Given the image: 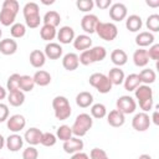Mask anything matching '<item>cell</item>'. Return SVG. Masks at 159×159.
<instances>
[{
	"label": "cell",
	"mask_w": 159,
	"mask_h": 159,
	"mask_svg": "<svg viewBox=\"0 0 159 159\" xmlns=\"http://www.w3.org/2000/svg\"><path fill=\"white\" fill-rule=\"evenodd\" d=\"M30 63L35 68H41L46 62V56L41 50H32L30 52Z\"/></svg>",
	"instance_id": "obj_26"
},
{
	"label": "cell",
	"mask_w": 159,
	"mask_h": 159,
	"mask_svg": "<svg viewBox=\"0 0 159 159\" xmlns=\"http://www.w3.org/2000/svg\"><path fill=\"white\" fill-rule=\"evenodd\" d=\"M107 122H108L109 125H112L114 128H118V127H122L124 124L125 116L123 113H120L118 109H113L107 114Z\"/></svg>",
	"instance_id": "obj_19"
},
{
	"label": "cell",
	"mask_w": 159,
	"mask_h": 159,
	"mask_svg": "<svg viewBox=\"0 0 159 159\" xmlns=\"http://www.w3.org/2000/svg\"><path fill=\"white\" fill-rule=\"evenodd\" d=\"M128 15L127 6L123 2H114L109 7V17L113 21H123Z\"/></svg>",
	"instance_id": "obj_9"
},
{
	"label": "cell",
	"mask_w": 159,
	"mask_h": 159,
	"mask_svg": "<svg viewBox=\"0 0 159 159\" xmlns=\"http://www.w3.org/2000/svg\"><path fill=\"white\" fill-rule=\"evenodd\" d=\"M94 32L104 41H113L118 35V27L113 22L98 21Z\"/></svg>",
	"instance_id": "obj_6"
},
{
	"label": "cell",
	"mask_w": 159,
	"mask_h": 159,
	"mask_svg": "<svg viewBox=\"0 0 159 159\" xmlns=\"http://www.w3.org/2000/svg\"><path fill=\"white\" fill-rule=\"evenodd\" d=\"M70 159H89V155L83 153V152H78V153L72 154V157Z\"/></svg>",
	"instance_id": "obj_50"
},
{
	"label": "cell",
	"mask_w": 159,
	"mask_h": 159,
	"mask_svg": "<svg viewBox=\"0 0 159 159\" xmlns=\"http://www.w3.org/2000/svg\"><path fill=\"white\" fill-rule=\"evenodd\" d=\"M98 17L94 14H86L81 20V27L86 34H93L96 31V26L98 24Z\"/></svg>",
	"instance_id": "obj_11"
},
{
	"label": "cell",
	"mask_w": 159,
	"mask_h": 159,
	"mask_svg": "<svg viewBox=\"0 0 159 159\" xmlns=\"http://www.w3.org/2000/svg\"><path fill=\"white\" fill-rule=\"evenodd\" d=\"M35 87V82H34V78L29 75H22L21 78H20V91H22L24 93L25 92H31Z\"/></svg>",
	"instance_id": "obj_37"
},
{
	"label": "cell",
	"mask_w": 159,
	"mask_h": 159,
	"mask_svg": "<svg viewBox=\"0 0 159 159\" xmlns=\"http://www.w3.org/2000/svg\"><path fill=\"white\" fill-rule=\"evenodd\" d=\"M2 7L12 10L15 12H19V10H20V5H19V2L16 0H5L2 2Z\"/></svg>",
	"instance_id": "obj_47"
},
{
	"label": "cell",
	"mask_w": 159,
	"mask_h": 159,
	"mask_svg": "<svg viewBox=\"0 0 159 159\" xmlns=\"http://www.w3.org/2000/svg\"><path fill=\"white\" fill-rule=\"evenodd\" d=\"M88 52V56H89V61H91V65L94 63V62H99V61H103L107 56V51L103 46H93L91 48L87 50Z\"/></svg>",
	"instance_id": "obj_18"
},
{
	"label": "cell",
	"mask_w": 159,
	"mask_h": 159,
	"mask_svg": "<svg viewBox=\"0 0 159 159\" xmlns=\"http://www.w3.org/2000/svg\"><path fill=\"white\" fill-rule=\"evenodd\" d=\"M1 36H2V31H1V29H0V39H1Z\"/></svg>",
	"instance_id": "obj_56"
},
{
	"label": "cell",
	"mask_w": 159,
	"mask_h": 159,
	"mask_svg": "<svg viewBox=\"0 0 159 159\" xmlns=\"http://www.w3.org/2000/svg\"><path fill=\"white\" fill-rule=\"evenodd\" d=\"M83 147H84L83 140L80 139V138H77V137H72L68 140L63 142V150L67 154H75V153L82 152Z\"/></svg>",
	"instance_id": "obj_12"
},
{
	"label": "cell",
	"mask_w": 159,
	"mask_h": 159,
	"mask_svg": "<svg viewBox=\"0 0 159 159\" xmlns=\"http://www.w3.org/2000/svg\"><path fill=\"white\" fill-rule=\"evenodd\" d=\"M135 99L139 103V107L143 112H149L153 108L154 101H153V89L147 84H139L134 89Z\"/></svg>",
	"instance_id": "obj_1"
},
{
	"label": "cell",
	"mask_w": 159,
	"mask_h": 159,
	"mask_svg": "<svg viewBox=\"0 0 159 159\" xmlns=\"http://www.w3.org/2000/svg\"><path fill=\"white\" fill-rule=\"evenodd\" d=\"M56 35H57V30H56V27H53V26L42 25L41 29H40V36H41V39L45 40V41L51 42V41L56 37Z\"/></svg>",
	"instance_id": "obj_35"
},
{
	"label": "cell",
	"mask_w": 159,
	"mask_h": 159,
	"mask_svg": "<svg viewBox=\"0 0 159 159\" xmlns=\"http://www.w3.org/2000/svg\"><path fill=\"white\" fill-rule=\"evenodd\" d=\"M5 145L10 152H19L24 145V138L17 133H12L5 139Z\"/></svg>",
	"instance_id": "obj_15"
},
{
	"label": "cell",
	"mask_w": 159,
	"mask_h": 159,
	"mask_svg": "<svg viewBox=\"0 0 159 159\" xmlns=\"http://www.w3.org/2000/svg\"><path fill=\"white\" fill-rule=\"evenodd\" d=\"M22 12H24L25 24H26L27 27L36 29V27L40 26L42 19L40 16V7L36 2H34V1L26 2L24 9H22Z\"/></svg>",
	"instance_id": "obj_2"
},
{
	"label": "cell",
	"mask_w": 159,
	"mask_h": 159,
	"mask_svg": "<svg viewBox=\"0 0 159 159\" xmlns=\"http://www.w3.org/2000/svg\"><path fill=\"white\" fill-rule=\"evenodd\" d=\"M4 145H5V138L0 134V150L4 148Z\"/></svg>",
	"instance_id": "obj_54"
},
{
	"label": "cell",
	"mask_w": 159,
	"mask_h": 159,
	"mask_svg": "<svg viewBox=\"0 0 159 159\" xmlns=\"http://www.w3.org/2000/svg\"><path fill=\"white\" fill-rule=\"evenodd\" d=\"M1 159H2V158H1Z\"/></svg>",
	"instance_id": "obj_58"
},
{
	"label": "cell",
	"mask_w": 159,
	"mask_h": 159,
	"mask_svg": "<svg viewBox=\"0 0 159 159\" xmlns=\"http://www.w3.org/2000/svg\"><path fill=\"white\" fill-rule=\"evenodd\" d=\"M39 158V152L35 147L30 145L24 149L22 152V159H37Z\"/></svg>",
	"instance_id": "obj_44"
},
{
	"label": "cell",
	"mask_w": 159,
	"mask_h": 159,
	"mask_svg": "<svg viewBox=\"0 0 159 159\" xmlns=\"http://www.w3.org/2000/svg\"><path fill=\"white\" fill-rule=\"evenodd\" d=\"M93 125V119L88 113H81L76 117L71 129H72V134L77 138H81L83 135L87 134V132L92 128Z\"/></svg>",
	"instance_id": "obj_3"
},
{
	"label": "cell",
	"mask_w": 159,
	"mask_h": 159,
	"mask_svg": "<svg viewBox=\"0 0 159 159\" xmlns=\"http://www.w3.org/2000/svg\"><path fill=\"white\" fill-rule=\"evenodd\" d=\"M145 26L149 30V32H158L159 31V15L158 14H152L147 17Z\"/></svg>",
	"instance_id": "obj_40"
},
{
	"label": "cell",
	"mask_w": 159,
	"mask_h": 159,
	"mask_svg": "<svg viewBox=\"0 0 159 159\" xmlns=\"http://www.w3.org/2000/svg\"><path fill=\"white\" fill-rule=\"evenodd\" d=\"M76 104L81 108H88L93 104V94L87 91H82L76 96Z\"/></svg>",
	"instance_id": "obj_27"
},
{
	"label": "cell",
	"mask_w": 159,
	"mask_h": 159,
	"mask_svg": "<svg viewBox=\"0 0 159 159\" xmlns=\"http://www.w3.org/2000/svg\"><path fill=\"white\" fill-rule=\"evenodd\" d=\"M133 62L137 67H145L149 63L148 52L144 48H138L133 53Z\"/></svg>",
	"instance_id": "obj_29"
},
{
	"label": "cell",
	"mask_w": 159,
	"mask_h": 159,
	"mask_svg": "<svg viewBox=\"0 0 159 159\" xmlns=\"http://www.w3.org/2000/svg\"><path fill=\"white\" fill-rule=\"evenodd\" d=\"M154 40H155L154 35L149 31H142L135 36V43L140 48L147 47V46H152L154 43Z\"/></svg>",
	"instance_id": "obj_22"
},
{
	"label": "cell",
	"mask_w": 159,
	"mask_h": 159,
	"mask_svg": "<svg viewBox=\"0 0 159 159\" xmlns=\"http://www.w3.org/2000/svg\"><path fill=\"white\" fill-rule=\"evenodd\" d=\"M7 97V93H6V88H4L2 86H0V102L2 99H5Z\"/></svg>",
	"instance_id": "obj_52"
},
{
	"label": "cell",
	"mask_w": 159,
	"mask_h": 159,
	"mask_svg": "<svg viewBox=\"0 0 159 159\" xmlns=\"http://www.w3.org/2000/svg\"><path fill=\"white\" fill-rule=\"evenodd\" d=\"M76 6L82 12H89L93 9L94 2L92 0H77L76 1Z\"/></svg>",
	"instance_id": "obj_43"
},
{
	"label": "cell",
	"mask_w": 159,
	"mask_h": 159,
	"mask_svg": "<svg viewBox=\"0 0 159 159\" xmlns=\"http://www.w3.org/2000/svg\"><path fill=\"white\" fill-rule=\"evenodd\" d=\"M106 159H109V158H106Z\"/></svg>",
	"instance_id": "obj_57"
},
{
	"label": "cell",
	"mask_w": 159,
	"mask_h": 159,
	"mask_svg": "<svg viewBox=\"0 0 159 159\" xmlns=\"http://www.w3.org/2000/svg\"><path fill=\"white\" fill-rule=\"evenodd\" d=\"M10 34L14 39H21L25 36L26 34V25L21 24V22H15L11 27H10Z\"/></svg>",
	"instance_id": "obj_41"
},
{
	"label": "cell",
	"mask_w": 159,
	"mask_h": 159,
	"mask_svg": "<svg viewBox=\"0 0 159 159\" xmlns=\"http://www.w3.org/2000/svg\"><path fill=\"white\" fill-rule=\"evenodd\" d=\"M7 102L12 107H20L25 102V93L22 91H20V89L19 91H14V92H9Z\"/></svg>",
	"instance_id": "obj_33"
},
{
	"label": "cell",
	"mask_w": 159,
	"mask_h": 159,
	"mask_svg": "<svg viewBox=\"0 0 159 159\" xmlns=\"http://www.w3.org/2000/svg\"><path fill=\"white\" fill-rule=\"evenodd\" d=\"M57 40L60 41V43L62 45H67L73 42L76 35H75V30L71 26H62L60 27V30L57 31Z\"/></svg>",
	"instance_id": "obj_13"
},
{
	"label": "cell",
	"mask_w": 159,
	"mask_h": 159,
	"mask_svg": "<svg viewBox=\"0 0 159 159\" xmlns=\"http://www.w3.org/2000/svg\"><path fill=\"white\" fill-rule=\"evenodd\" d=\"M147 5H148V6H152V7H158V6H159V0H155V1L147 0Z\"/></svg>",
	"instance_id": "obj_53"
},
{
	"label": "cell",
	"mask_w": 159,
	"mask_h": 159,
	"mask_svg": "<svg viewBox=\"0 0 159 159\" xmlns=\"http://www.w3.org/2000/svg\"><path fill=\"white\" fill-rule=\"evenodd\" d=\"M16 15H17V12H15L12 10H9V9H5V7H1V11H0V24L2 26H12L15 24Z\"/></svg>",
	"instance_id": "obj_28"
},
{
	"label": "cell",
	"mask_w": 159,
	"mask_h": 159,
	"mask_svg": "<svg viewBox=\"0 0 159 159\" xmlns=\"http://www.w3.org/2000/svg\"><path fill=\"white\" fill-rule=\"evenodd\" d=\"M42 22H43V25H50V26L57 27L60 25V22H61V16H60V14L57 11L50 10L43 15Z\"/></svg>",
	"instance_id": "obj_32"
},
{
	"label": "cell",
	"mask_w": 159,
	"mask_h": 159,
	"mask_svg": "<svg viewBox=\"0 0 159 159\" xmlns=\"http://www.w3.org/2000/svg\"><path fill=\"white\" fill-rule=\"evenodd\" d=\"M116 106H117L116 109H118V111H119L120 113H123L124 116H125V114H132V113H134L135 109H137V102H135V99H134L133 97H130V96H127V94L120 96V97L117 99Z\"/></svg>",
	"instance_id": "obj_7"
},
{
	"label": "cell",
	"mask_w": 159,
	"mask_h": 159,
	"mask_svg": "<svg viewBox=\"0 0 159 159\" xmlns=\"http://www.w3.org/2000/svg\"><path fill=\"white\" fill-rule=\"evenodd\" d=\"M6 125H7V129L12 133H19L21 132L25 125H26V119L24 116L21 114H14V116H10L6 120Z\"/></svg>",
	"instance_id": "obj_10"
},
{
	"label": "cell",
	"mask_w": 159,
	"mask_h": 159,
	"mask_svg": "<svg viewBox=\"0 0 159 159\" xmlns=\"http://www.w3.org/2000/svg\"><path fill=\"white\" fill-rule=\"evenodd\" d=\"M32 78H34L35 84H37L40 87H45V86H48L51 83V75L45 70L36 71L35 75L32 76Z\"/></svg>",
	"instance_id": "obj_30"
},
{
	"label": "cell",
	"mask_w": 159,
	"mask_h": 159,
	"mask_svg": "<svg viewBox=\"0 0 159 159\" xmlns=\"http://www.w3.org/2000/svg\"><path fill=\"white\" fill-rule=\"evenodd\" d=\"M56 142H57V138H56V135L53 133L45 132V133H42V138H41V143L40 144L43 145V147L50 148V147H53L56 144Z\"/></svg>",
	"instance_id": "obj_42"
},
{
	"label": "cell",
	"mask_w": 159,
	"mask_h": 159,
	"mask_svg": "<svg viewBox=\"0 0 159 159\" xmlns=\"http://www.w3.org/2000/svg\"><path fill=\"white\" fill-rule=\"evenodd\" d=\"M88 82L92 87H94L99 93L102 94H106L108 92H111L112 89V83L111 81L108 80L107 75L104 73H101V72H96V73H92L88 78Z\"/></svg>",
	"instance_id": "obj_5"
},
{
	"label": "cell",
	"mask_w": 159,
	"mask_h": 159,
	"mask_svg": "<svg viewBox=\"0 0 159 159\" xmlns=\"http://www.w3.org/2000/svg\"><path fill=\"white\" fill-rule=\"evenodd\" d=\"M42 133H43V132H41L39 128L32 127V128H30V129H27V130L25 132V134H24V139H25L26 143H29L30 145L35 147V145H37V144L41 143Z\"/></svg>",
	"instance_id": "obj_16"
},
{
	"label": "cell",
	"mask_w": 159,
	"mask_h": 159,
	"mask_svg": "<svg viewBox=\"0 0 159 159\" xmlns=\"http://www.w3.org/2000/svg\"><path fill=\"white\" fill-rule=\"evenodd\" d=\"M17 51V42L14 39H4L0 40V52L5 56L14 55Z\"/></svg>",
	"instance_id": "obj_20"
},
{
	"label": "cell",
	"mask_w": 159,
	"mask_h": 159,
	"mask_svg": "<svg viewBox=\"0 0 159 159\" xmlns=\"http://www.w3.org/2000/svg\"><path fill=\"white\" fill-rule=\"evenodd\" d=\"M107 116V108L103 103H94L91 106V117L96 119L104 118Z\"/></svg>",
	"instance_id": "obj_36"
},
{
	"label": "cell",
	"mask_w": 159,
	"mask_h": 159,
	"mask_svg": "<svg viewBox=\"0 0 159 159\" xmlns=\"http://www.w3.org/2000/svg\"><path fill=\"white\" fill-rule=\"evenodd\" d=\"M72 129H71V127L70 125H67V124H62V125H60L58 128H57V133H56V138L57 139H60V140H62V142H66V140H68L70 138H72Z\"/></svg>",
	"instance_id": "obj_39"
},
{
	"label": "cell",
	"mask_w": 159,
	"mask_h": 159,
	"mask_svg": "<svg viewBox=\"0 0 159 159\" xmlns=\"http://www.w3.org/2000/svg\"><path fill=\"white\" fill-rule=\"evenodd\" d=\"M20 78L21 75L19 73H12L6 82V91L9 92H14V91H19L20 89Z\"/></svg>",
	"instance_id": "obj_38"
},
{
	"label": "cell",
	"mask_w": 159,
	"mask_h": 159,
	"mask_svg": "<svg viewBox=\"0 0 159 159\" xmlns=\"http://www.w3.org/2000/svg\"><path fill=\"white\" fill-rule=\"evenodd\" d=\"M150 120H153V123H154L155 125H159V113H158V111H157V109L153 112V116H152Z\"/></svg>",
	"instance_id": "obj_51"
},
{
	"label": "cell",
	"mask_w": 159,
	"mask_h": 159,
	"mask_svg": "<svg viewBox=\"0 0 159 159\" xmlns=\"http://www.w3.org/2000/svg\"><path fill=\"white\" fill-rule=\"evenodd\" d=\"M52 108H53L55 117L58 120L67 119L71 116V113H72L70 102H68V99L65 96H56L52 99Z\"/></svg>",
	"instance_id": "obj_4"
},
{
	"label": "cell",
	"mask_w": 159,
	"mask_h": 159,
	"mask_svg": "<svg viewBox=\"0 0 159 159\" xmlns=\"http://www.w3.org/2000/svg\"><path fill=\"white\" fill-rule=\"evenodd\" d=\"M62 66L67 71H75L80 66L78 55L75 52H68L62 57Z\"/></svg>",
	"instance_id": "obj_17"
},
{
	"label": "cell",
	"mask_w": 159,
	"mask_h": 159,
	"mask_svg": "<svg viewBox=\"0 0 159 159\" xmlns=\"http://www.w3.org/2000/svg\"><path fill=\"white\" fill-rule=\"evenodd\" d=\"M7 118H9V107L7 104L0 102V123L7 120Z\"/></svg>",
	"instance_id": "obj_48"
},
{
	"label": "cell",
	"mask_w": 159,
	"mask_h": 159,
	"mask_svg": "<svg viewBox=\"0 0 159 159\" xmlns=\"http://www.w3.org/2000/svg\"><path fill=\"white\" fill-rule=\"evenodd\" d=\"M46 58H50V60H58L62 53H63V48L60 43L57 42H48L46 46H45V51H43Z\"/></svg>",
	"instance_id": "obj_14"
},
{
	"label": "cell",
	"mask_w": 159,
	"mask_h": 159,
	"mask_svg": "<svg viewBox=\"0 0 159 159\" xmlns=\"http://www.w3.org/2000/svg\"><path fill=\"white\" fill-rule=\"evenodd\" d=\"M138 159H153V158L149 154H142V155L138 157Z\"/></svg>",
	"instance_id": "obj_55"
},
{
	"label": "cell",
	"mask_w": 159,
	"mask_h": 159,
	"mask_svg": "<svg viewBox=\"0 0 159 159\" xmlns=\"http://www.w3.org/2000/svg\"><path fill=\"white\" fill-rule=\"evenodd\" d=\"M108 158L106 150L101 149V148H93L89 153V159H106Z\"/></svg>",
	"instance_id": "obj_45"
},
{
	"label": "cell",
	"mask_w": 159,
	"mask_h": 159,
	"mask_svg": "<svg viewBox=\"0 0 159 159\" xmlns=\"http://www.w3.org/2000/svg\"><path fill=\"white\" fill-rule=\"evenodd\" d=\"M107 77L111 81L112 86H119V84L123 83V81L125 78V75H124L123 70H120V67H113V68L109 70Z\"/></svg>",
	"instance_id": "obj_24"
},
{
	"label": "cell",
	"mask_w": 159,
	"mask_h": 159,
	"mask_svg": "<svg viewBox=\"0 0 159 159\" xmlns=\"http://www.w3.org/2000/svg\"><path fill=\"white\" fill-rule=\"evenodd\" d=\"M72 43H73V47L76 50H78V51H86V50L91 48V46H92V39L88 35L83 34V35L76 36Z\"/></svg>",
	"instance_id": "obj_21"
},
{
	"label": "cell",
	"mask_w": 159,
	"mask_h": 159,
	"mask_svg": "<svg viewBox=\"0 0 159 159\" xmlns=\"http://www.w3.org/2000/svg\"><path fill=\"white\" fill-rule=\"evenodd\" d=\"M150 117L148 113L145 112H139L137 113L133 119H132V127L137 130V132H145L147 129H149L150 127Z\"/></svg>",
	"instance_id": "obj_8"
},
{
	"label": "cell",
	"mask_w": 159,
	"mask_h": 159,
	"mask_svg": "<svg viewBox=\"0 0 159 159\" xmlns=\"http://www.w3.org/2000/svg\"><path fill=\"white\" fill-rule=\"evenodd\" d=\"M143 26V21H142V17L139 15H129L127 16V20H125V27L127 30H129L130 32H138Z\"/></svg>",
	"instance_id": "obj_25"
},
{
	"label": "cell",
	"mask_w": 159,
	"mask_h": 159,
	"mask_svg": "<svg viewBox=\"0 0 159 159\" xmlns=\"http://www.w3.org/2000/svg\"><path fill=\"white\" fill-rule=\"evenodd\" d=\"M138 76H139L140 83L147 84V86L154 83L155 80H157V73H155V71L152 70V68H144V70H142V71L138 73Z\"/></svg>",
	"instance_id": "obj_31"
},
{
	"label": "cell",
	"mask_w": 159,
	"mask_h": 159,
	"mask_svg": "<svg viewBox=\"0 0 159 159\" xmlns=\"http://www.w3.org/2000/svg\"><path fill=\"white\" fill-rule=\"evenodd\" d=\"M123 84H124V89H125V91H128V92L134 91V89L140 84V80H139L138 73H130V75H128V76L124 78Z\"/></svg>",
	"instance_id": "obj_34"
},
{
	"label": "cell",
	"mask_w": 159,
	"mask_h": 159,
	"mask_svg": "<svg viewBox=\"0 0 159 159\" xmlns=\"http://www.w3.org/2000/svg\"><path fill=\"white\" fill-rule=\"evenodd\" d=\"M94 5L97 6V7H99V9H108V7H111V5H112V1L111 0H97L96 2H94Z\"/></svg>",
	"instance_id": "obj_49"
},
{
	"label": "cell",
	"mask_w": 159,
	"mask_h": 159,
	"mask_svg": "<svg viewBox=\"0 0 159 159\" xmlns=\"http://www.w3.org/2000/svg\"><path fill=\"white\" fill-rule=\"evenodd\" d=\"M111 61L113 65H116V67H120L124 66L128 61V55L124 50L120 48H116L111 52Z\"/></svg>",
	"instance_id": "obj_23"
},
{
	"label": "cell",
	"mask_w": 159,
	"mask_h": 159,
	"mask_svg": "<svg viewBox=\"0 0 159 159\" xmlns=\"http://www.w3.org/2000/svg\"><path fill=\"white\" fill-rule=\"evenodd\" d=\"M147 52L150 60L158 61L159 60V43H153L152 46H149V50H147Z\"/></svg>",
	"instance_id": "obj_46"
}]
</instances>
